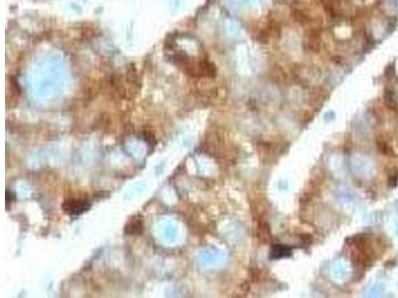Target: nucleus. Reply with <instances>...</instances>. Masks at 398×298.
Here are the masks:
<instances>
[{
    "mask_svg": "<svg viewBox=\"0 0 398 298\" xmlns=\"http://www.w3.org/2000/svg\"><path fill=\"white\" fill-rule=\"evenodd\" d=\"M92 207L91 202L82 198H70L62 204V210L68 216H80L88 212Z\"/></svg>",
    "mask_w": 398,
    "mask_h": 298,
    "instance_id": "f257e3e1",
    "label": "nucleus"
},
{
    "mask_svg": "<svg viewBox=\"0 0 398 298\" xmlns=\"http://www.w3.org/2000/svg\"><path fill=\"white\" fill-rule=\"evenodd\" d=\"M124 234L127 236H138L144 232V219L140 216L130 217L124 226Z\"/></svg>",
    "mask_w": 398,
    "mask_h": 298,
    "instance_id": "f03ea898",
    "label": "nucleus"
},
{
    "mask_svg": "<svg viewBox=\"0 0 398 298\" xmlns=\"http://www.w3.org/2000/svg\"><path fill=\"white\" fill-rule=\"evenodd\" d=\"M14 195L12 194V192L10 191V190H6V203H7V207H8V204L10 205V203L14 200Z\"/></svg>",
    "mask_w": 398,
    "mask_h": 298,
    "instance_id": "7ed1b4c3",
    "label": "nucleus"
}]
</instances>
